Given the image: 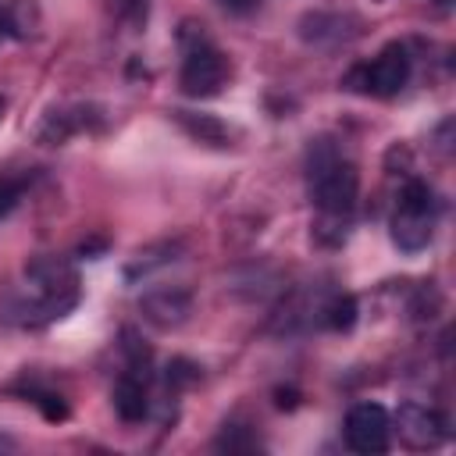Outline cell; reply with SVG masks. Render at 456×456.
Instances as JSON below:
<instances>
[{"instance_id":"cell-1","label":"cell","mask_w":456,"mask_h":456,"mask_svg":"<svg viewBox=\"0 0 456 456\" xmlns=\"http://www.w3.org/2000/svg\"><path fill=\"white\" fill-rule=\"evenodd\" d=\"M310 192L321 210V217H338L346 221L356 207L360 192V175L349 160H342L335 150H321L310 164Z\"/></svg>"},{"instance_id":"cell-2","label":"cell","mask_w":456,"mask_h":456,"mask_svg":"<svg viewBox=\"0 0 456 456\" xmlns=\"http://www.w3.org/2000/svg\"><path fill=\"white\" fill-rule=\"evenodd\" d=\"M431 224H435V192L413 178L399 192V207L392 214V242L406 253H417L431 242Z\"/></svg>"},{"instance_id":"cell-3","label":"cell","mask_w":456,"mask_h":456,"mask_svg":"<svg viewBox=\"0 0 456 456\" xmlns=\"http://www.w3.org/2000/svg\"><path fill=\"white\" fill-rule=\"evenodd\" d=\"M25 278L36 285L43 306H46V317H61L64 310L75 306V267L61 256H32L25 264Z\"/></svg>"},{"instance_id":"cell-4","label":"cell","mask_w":456,"mask_h":456,"mask_svg":"<svg viewBox=\"0 0 456 456\" xmlns=\"http://www.w3.org/2000/svg\"><path fill=\"white\" fill-rule=\"evenodd\" d=\"M410 78V53L403 46H385L370 64L356 68L349 75V82H360V93H374V96H395Z\"/></svg>"},{"instance_id":"cell-5","label":"cell","mask_w":456,"mask_h":456,"mask_svg":"<svg viewBox=\"0 0 456 456\" xmlns=\"http://www.w3.org/2000/svg\"><path fill=\"white\" fill-rule=\"evenodd\" d=\"M228 78V61L217 46L207 39L196 46H185V64H182V89L189 96H214Z\"/></svg>"},{"instance_id":"cell-6","label":"cell","mask_w":456,"mask_h":456,"mask_svg":"<svg viewBox=\"0 0 456 456\" xmlns=\"http://www.w3.org/2000/svg\"><path fill=\"white\" fill-rule=\"evenodd\" d=\"M388 410L381 403H356L346 417V442L360 456H378L388 449Z\"/></svg>"},{"instance_id":"cell-7","label":"cell","mask_w":456,"mask_h":456,"mask_svg":"<svg viewBox=\"0 0 456 456\" xmlns=\"http://www.w3.org/2000/svg\"><path fill=\"white\" fill-rule=\"evenodd\" d=\"M395 424H399V438L410 449H435L445 438L442 413L431 406H420V403H403L395 413Z\"/></svg>"},{"instance_id":"cell-8","label":"cell","mask_w":456,"mask_h":456,"mask_svg":"<svg viewBox=\"0 0 456 456\" xmlns=\"http://www.w3.org/2000/svg\"><path fill=\"white\" fill-rule=\"evenodd\" d=\"M142 317L157 328H178L189 314H192V296L185 289H157V292H146L142 303H139Z\"/></svg>"},{"instance_id":"cell-9","label":"cell","mask_w":456,"mask_h":456,"mask_svg":"<svg viewBox=\"0 0 456 456\" xmlns=\"http://www.w3.org/2000/svg\"><path fill=\"white\" fill-rule=\"evenodd\" d=\"M114 410H118V417L125 424H139L146 417V410H150V403H146V381L135 378V374H125L114 385Z\"/></svg>"},{"instance_id":"cell-10","label":"cell","mask_w":456,"mask_h":456,"mask_svg":"<svg viewBox=\"0 0 456 456\" xmlns=\"http://www.w3.org/2000/svg\"><path fill=\"white\" fill-rule=\"evenodd\" d=\"M39 21H43L39 0H11L7 18H4V28H7L11 36H18V39H28V36H36Z\"/></svg>"},{"instance_id":"cell-11","label":"cell","mask_w":456,"mask_h":456,"mask_svg":"<svg viewBox=\"0 0 456 456\" xmlns=\"http://www.w3.org/2000/svg\"><path fill=\"white\" fill-rule=\"evenodd\" d=\"M178 121H182L185 132L196 135L200 142H217V146H221V142L228 139V128H224L217 118H210V114H185V110H182Z\"/></svg>"},{"instance_id":"cell-12","label":"cell","mask_w":456,"mask_h":456,"mask_svg":"<svg viewBox=\"0 0 456 456\" xmlns=\"http://www.w3.org/2000/svg\"><path fill=\"white\" fill-rule=\"evenodd\" d=\"M71 128H75V121H71L68 114L50 110V114H46V121H43V128H39V142L57 146V142H64V139L71 135Z\"/></svg>"},{"instance_id":"cell-13","label":"cell","mask_w":456,"mask_h":456,"mask_svg":"<svg viewBox=\"0 0 456 456\" xmlns=\"http://www.w3.org/2000/svg\"><path fill=\"white\" fill-rule=\"evenodd\" d=\"M328 324H331L335 331H349V328L356 324V299H353V296L331 299V306H328Z\"/></svg>"},{"instance_id":"cell-14","label":"cell","mask_w":456,"mask_h":456,"mask_svg":"<svg viewBox=\"0 0 456 456\" xmlns=\"http://www.w3.org/2000/svg\"><path fill=\"white\" fill-rule=\"evenodd\" d=\"M114 14L128 25H142L146 21V11H150V0H110Z\"/></svg>"},{"instance_id":"cell-15","label":"cell","mask_w":456,"mask_h":456,"mask_svg":"<svg viewBox=\"0 0 456 456\" xmlns=\"http://www.w3.org/2000/svg\"><path fill=\"white\" fill-rule=\"evenodd\" d=\"M32 403L43 410L46 420H64V417H68V403H64L61 395H53V392H36Z\"/></svg>"},{"instance_id":"cell-16","label":"cell","mask_w":456,"mask_h":456,"mask_svg":"<svg viewBox=\"0 0 456 456\" xmlns=\"http://www.w3.org/2000/svg\"><path fill=\"white\" fill-rule=\"evenodd\" d=\"M196 378H200V367H196V363H189V360H171L167 381H171L175 388H185V385H192Z\"/></svg>"},{"instance_id":"cell-17","label":"cell","mask_w":456,"mask_h":456,"mask_svg":"<svg viewBox=\"0 0 456 456\" xmlns=\"http://www.w3.org/2000/svg\"><path fill=\"white\" fill-rule=\"evenodd\" d=\"M14 200H18V185H11V182H0V217L14 207Z\"/></svg>"},{"instance_id":"cell-18","label":"cell","mask_w":456,"mask_h":456,"mask_svg":"<svg viewBox=\"0 0 456 456\" xmlns=\"http://www.w3.org/2000/svg\"><path fill=\"white\" fill-rule=\"evenodd\" d=\"M221 4H224L228 11H235V14H246V11H249L256 0H221Z\"/></svg>"},{"instance_id":"cell-19","label":"cell","mask_w":456,"mask_h":456,"mask_svg":"<svg viewBox=\"0 0 456 456\" xmlns=\"http://www.w3.org/2000/svg\"><path fill=\"white\" fill-rule=\"evenodd\" d=\"M4 110H7V103H4V96H0V118H4Z\"/></svg>"},{"instance_id":"cell-20","label":"cell","mask_w":456,"mask_h":456,"mask_svg":"<svg viewBox=\"0 0 456 456\" xmlns=\"http://www.w3.org/2000/svg\"><path fill=\"white\" fill-rule=\"evenodd\" d=\"M438 4H445V0H438Z\"/></svg>"}]
</instances>
